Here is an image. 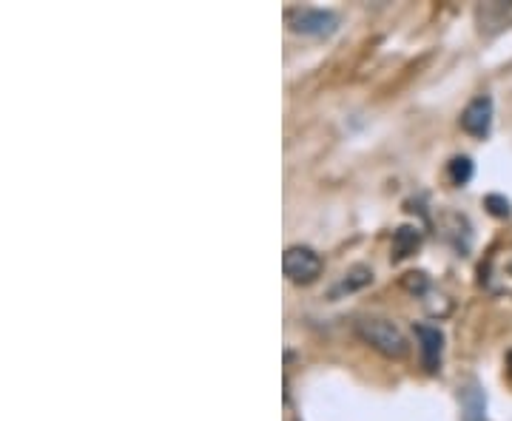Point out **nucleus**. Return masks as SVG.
Wrapping results in <instances>:
<instances>
[{"label":"nucleus","mask_w":512,"mask_h":421,"mask_svg":"<svg viewBox=\"0 0 512 421\" xmlns=\"http://www.w3.org/2000/svg\"><path fill=\"white\" fill-rule=\"evenodd\" d=\"M356 333L362 336V342L379 350L387 359H404L410 350L402 330L387 319H362V322H356Z\"/></svg>","instance_id":"obj_1"},{"label":"nucleus","mask_w":512,"mask_h":421,"mask_svg":"<svg viewBox=\"0 0 512 421\" xmlns=\"http://www.w3.org/2000/svg\"><path fill=\"white\" fill-rule=\"evenodd\" d=\"M447 174L456 185H467L473 180V160L470 157H453L447 165Z\"/></svg>","instance_id":"obj_6"},{"label":"nucleus","mask_w":512,"mask_h":421,"mask_svg":"<svg viewBox=\"0 0 512 421\" xmlns=\"http://www.w3.org/2000/svg\"><path fill=\"white\" fill-rule=\"evenodd\" d=\"M461 129L473 137H487L493 129V97L478 94L467 103V109L461 111Z\"/></svg>","instance_id":"obj_4"},{"label":"nucleus","mask_w":512,"mask_h":421,"mask_svg":"<svg viewBox=\"0 0 512 421\" xmlns=\"http://www.w3.org/2000/svg\"><path fill=\"white\" fill-rule=\"evenodd\" d=\"M322 268H325L322 257L313 248H308V245H291L282 254V271L296 285H311V282H316L322 276Z\"/></svg>","instance_id":"obj_3"},{"label":"nucleus","mask_w":512,"mask_h":421,"mask_svg":"<svg viewBox=\"0 0 512 421\" xmlns=\"http://www.w3.org/2000/svg\"><path fill=\"white\" fill-rule=\"evenodd\" d=\"M291 32L305 37H330L339 29V15L319 6H296L288 12Z\"/></svg>","instance_id":"obj_2"},{"label":"nucleus","mask_w":512,"mask_h":421,"mask_svg":"<svg viewBox=\"0 0 512 421\" xmlns=\"http://www.w3.org/2000/svg\"><path fill=\"white\" fill-rule=\"evenodd\" d=\"M396 242H399L396 254H399V257H407V251H410V248H413V245L419 242V237H416V234L410 237V228H402V231L396 234Z\"/></svg>","instance_id":"obj_7"},{"label":"nucleus","mask_w":512,"mask_h":421,"mask_svg":"<svg viewBox=\"0 0 512 421\" xmlns=\"http://www.w3.org/2000/svg\"><path fill=\"white\" fill-rule=\"evenodd\" d=\"M487 205H493V214L498 217H510V202L504 200V197H487Z\"/></svg>","instance_id":"obj_8"},{"label":"nucleus","mask_w":512,"mask_h":421,"mask_svg":"<svg viewBox=\"0 0 512 421\" xmlns=\"http://www.w3.org/2000/svg\"><path fill=\"white\" fill-rule=\"evenodd\" d=\"M419 336V353L421 362L427 370H436L441 365V350H444V336L436 325H416Z\"/></svg>","instance_id":"obj_5"}]
</instances>
